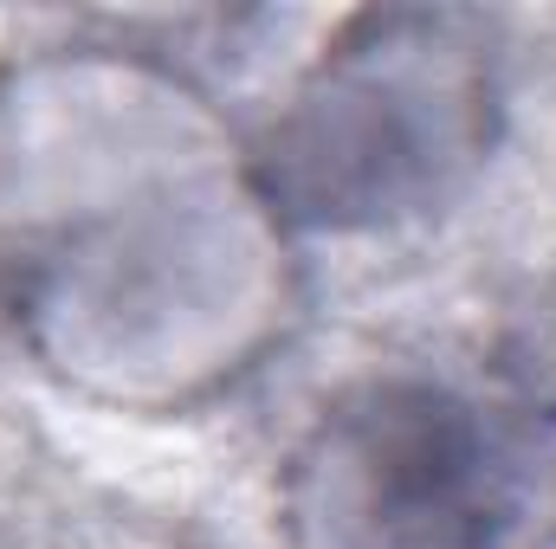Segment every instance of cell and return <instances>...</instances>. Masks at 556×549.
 I'll return each instance as SVG.
<instances>
[{"label": "cell", "mask_w": 556, "mask_h": 549, "mask_svg": "<svg viewBox=\"0 0 556 549\" xmlns=\"http://www.w3.org/2000/svg\"><path fill=\"white\" fill-rule=\"evenodd\" d=\"M298 317V233L194 78L117 46L0 65V323L59 388L207 408Z\"/></svg>", "instance_id": "1"}, {"label": "cell", "mask_w": 556, "mask_h": 549, "mask_svg": "<svg viewBox=\"0 0 556 549\" xmlns=\"http://www.w3.org/2000/svg\"><path fill=\"white\" fill-rule=\"evenodd\" d=\"M285 549H551L556 439L525 388L382 369L330 395L278 478Z\"/></svg>", "instance_id": "2"}, {"label": "cell", "mask_w": 556, "mask_h": 549, "mask_svg": "<svg viewBox=\"0 0 556 549\" xmlns=\"http://www.w3.org/2000/svg\"><path fill=\"white\" fill-rule=\"evenodd\" d=\"M505 124L498 26L459 7L356 13L298 78L253 168L304 233H389L453 207Z\"/></svg>", "instance_id": "3"}, {"label": "cell", "mask_w": 556, "mask_h": 549, "mask_svg": "<svg viewBox=\"0 0 556 549\" xmlns=\"http://www.w3.org/2000/svg\"><path fill=\"white\" fill-rule=\"evenodd\" d=\"M551 549H556V544H551Z\"/></svg>", "instance_id": "4"}]
</instances>
